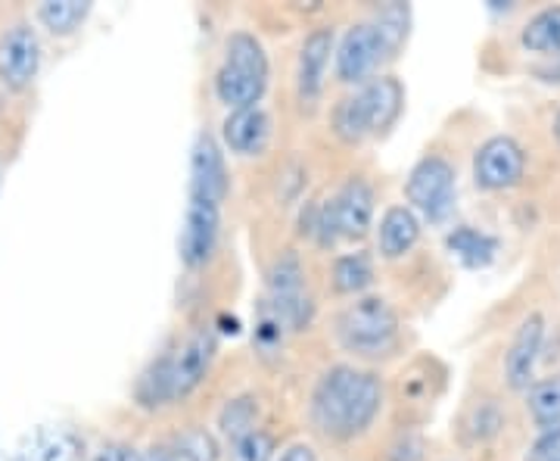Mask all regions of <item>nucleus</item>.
Listing matches in <instances>:
<instances>
[{"instance_id":"aec40b11","label":"nucleus","mask_w":560,"mask_h":461,"mask_svg":"<svg viewBox=\"0 0 560 461\" xmlns=\"http://www.w3.org/2000/svg\"><path fill=\"white\" fill-rule=\"evenodd\" d=\"M377 281V268H374V256L355 250V253H342L330 262V290L337 297H368V290Z\"/></svg>"},{"instance_id":"6e6552de","label":"nucleus","mask_w":560,"mask_h":461,"mask_svg":"<svg viewBox=\"0 0 560 461\" xmlns=\"http://www.w3.org/2000/svg\"><path fill=\"white\" fill-rule=\"evenodd\" d=\"M221 241V206L209 200H194L187 197L184 221L178 234V256L184 268L200 272L215 260Z\"/></svg>"},{"instance_id":"f03ea898","label":"nucleus","mask_w":560,"mask_h":461,"mask_svg":"<svg viewBox=\"0 0 560 461\" xmlns=\"http://www.w3.org/2000/svg\"><path fill=\"white\" fill-rule=\"evenodd\" d=\"M334 334L342 353H349L352 359L381 361L399 349L401 319L386 297L368 293L342 306L340 315L334 319Z\"/></svg>"},{"instance_id":"e433bc0d","label":"nucleus","mask_w":560,"mask_h":461,"mask_svg":"<svg viewBox=\"0 0 560 461\" xmlns=\"http://www.w3.org/2000/svg\"><path fill=\"white\" fill-rule=\"evenodd\" d=\"M539 461H560V446H555V449H551V452H548V456Z\"/></svg>"},{"instance_id":"f8f14e48","label":"nucleus","mask_w":560,"mask_h":461,"mask_svg":"<svg viewBox=\"0 0 560 461\" xmlns=\"http://www.w3.org/2000/svg\"><path fill=\"white\" fill-rule=\"evenodd\" d=\"M334 50H337V32L334 28H315L308 32L305 41L300 44V57H296V101L305 113H312L318 106L324 84H327V72L334 62Z\"/></svg>"},{"instance_id":"c9c22d12","label":"nucleus","mask_w":560,"mask_h":461,"mask_svg":"<svg viewBox=\"0 0 560 461\" xmlns=\"http://www.w3.org/2000/svg\"><path fill=\"white\" fill-rule=\"evenodd\" d=\"M551 135H555V141L560 143V110L558 116H555V122H551Z\"/></svg>"},{"instance_id":"cd10ccee","label":"nucleus","mask_w":560,"mask_h":461,"mask_svg":"<svg viewBox=\"0 0 560 461\" xmlns=\"http://www.w3.org/2000/svg\"><path fill=\"white\" fill-rule=\"evenodd\" d=\"M371 20L377 22L383 41L393 54V60L399 57V50L408 44V35H411V7L408 3H383L381 10H374Z\"/></svg>"},{"instance_id":"bb28decb","label":"nucleus","mask_w":560,"mask_h":461,"mask_svg":"<svg viewBox=\"0 0 560 461\" xmlns=\"http://www.w3.org/2000/svg\"><path fill=\"white\" fill-rule=\"evenodd\" d=\"M526 412L539 427V434L560 427V374L533 381V387L526 390Z\"/></svg>"},{"instance_id":"6ab92c4d","label":"nucleus","mask_w":560,"mask_h":461,"mask_svg":"<svg viewBox=\"0 0 560 461\" xmlns=\"http://www.w3.org/2000/svg\"><path fill=\"white\" fill-rule=\"evenodd\" d=\"M445 250H448V256L458 260L464 268L482 272V268H489L492 262L499 260L501 243L499 238L486 234V231L474 228V224H458V228H452V231L445 234Z\"/></svg>"},{"instance_id":"72a5a7b5","label":"nucleus","mask_w":560,"mask_h":461,"mask_svg":"<svg viewBox=\"0 0 560 461\" xmlns=\"http://www.w3.org/2000/svg\"><path fill=\"white\" fill-rule=\"evenodd\" d=\"M278 461H318V452L312 446H305V442H293V446H287L280 452Z\"/></svg>"},{"instance_id":"c85d7f7f","label":"nucleus","mask_w":560,"mask_h":461,"mask_svg":"<svg viewBox=\"0 0 560 461\" xmlns=\"http://www.w3.org/2000/svg\"><path fill=\"white\" fill-rule=\"evenodd\" d=\"M178 461H221V442L206 427H187L168 442Z\"/></svg>"},{"instance_id":"7c9ffc66","label":"nucleus","mask_w":560,"mask_h":461,"mask_svg":"<svg viewBox=\"0 0 560 461\" xmlns=\"http://www.w3.org/2000/svg\"><path fill=\"white\" fill-rule=\"evenodd\" d=\"M467 427L474 434V440H492L499 437L501 427H504V412L495 400H482L480 405H474L470 418H467Z\"/></svg>"},{"instance_id":"f704fd0d","label":"nucleus","mask_w":560,"mask_h":461,"mask_svg":"<svg viewBox=\"0 0 560 461\" xmlns=\"http://www.w3.org/2000/svg\"><path fill=\"white\" fill-rule=\"evenodd\" d=\"M131 461H178L168 446H150V449H135Z\"/></svg>"},{"instance_id":"4be33fe9","label":"nucleus","mask_w":560,"mask_h":461,"mask_svg":"<svg viewBox=\"0 0 560 461\" xmlns=\"http://www.w3.org/2000/svg\"><path fill=\"white\" fill-rule=\"evenodd\" d=\"M81 440L66 427L32 434L13 461H79Z\"/></svg>"},{"instance_id":"ddd939ff","label":"nucleus","mask_w":560,"mask_h":461,"mask_svg":"<svg viewBox=\"0 0 560 461\" xmlns=\"http://www.w3.org/2000/svg\"><path fill=\"white\" fill-rule=\"evenodd\" d=\"M330 209L337 219L340 241L359 243L377 228V194L371 181H364L361 175H349L342 181L337 194L330 197Z\"/></svg>"},{"instance_id":"f257e3e1","label":"nucleus","mask_w":560,"mask_h":461,"mask_svg":"<svg viewBox=\"0 0 560 461\" xmlns=\"http://www.w3.org/2000/svg\"><path fill=\"white\" fill-rule=\"evenodd\" d=\"M386 405L383 378L359 365H330L308 393V422L324 440L352 442L364 437Z\"/></svg>"},{"instance_id":"c756f323","label":"nucleus","mask_w":560,"mask_h":461,"mask_svg":"<svg viewBox=\"0 0 560 461\" xmlns=\"http://www.w3.org/2000/svg\"><path fill=\"white\" fill-rule=\"evenodd\" d=\"M228 446H231L228 461H275V437L261 427Z\"/></svg>"},{"instance_id":"9d476101","label":"nucleus","mask_w":560,"mask_h":461,"mask_svg":"<svg viewBox=\"0 0 560 461\" xmlns=\"http://www.w3.org/2000/svg\"><path fill=\"white\" fill-rule=\"evenodd\" d=\"M219 356V334L212 324H200L187 334L178 349H172V374H175V402H184L200 390Z\"/></svg>"},{"instance_id":"a878e982","label":"nucleus","mask_w":560,"mask_h":461,"mask_svg":"<svg viewBox=\"0 0 560 461\" xmlns=\"http://www.w3.org/2000/svg\"><path fill=\"white\" fill-rule=\"evenodd\" d=\"M261 405L253 393H241L234 400H228L219 412V430L228 442L241 440L246 434L259 430Z\"/></svg>"},{"instance_id":"5701e85b","label":"nucleus","mask_w":560,"mask_h":461,"mask_svg":"<svg viewBox=\"0 0 560 461\" xmlns=\"http://www.w3.org/2000/svg\"><path fill=\"white\" fill-rule=\"evenodd\" d=\"M293 331L287 327V321L271 302L259 297L256 302V321H253V349L261 361H278L283 356L287 337Z\"/></svg>"},{"instance_id":"2eb2a0df","label":"nucleus","mask_w":560,"mask_h":461,"mask_svg":"<svg viewBox=\"0 0 560 461\" xmlns=\"http://www.w3.org/2000/svg\"><path fill=\"white\" fill-rule=\"evenodd\" d=\"M271 116L265 106H246V110H231L221 122V147L231 157L241 160H256L271 143Z\"/></svg>"},{"instance_id":"20e7f679","label":"nucleus","mask_w":560,"mask_h":461,"mask_svg":"<svg viewBox=\"0 0 560 461\" xmlns=\"http://www.w3.org/2000/svg\"><path fill=\"white\" fill-rule=\"evenodd\" d=\"M405 200L418 212L420 221L445 224L458 206V172H455V165L440 153H427L408 172Z\"/></svg>"},{"instance_id":"dca6fc26","label":"nucleus","mask_w":560,"mask_h":461,"mask_svg":"<svg viewBox=\"0 0 560 461\" xmlns=\"http://www.w3.org/2000/svg\"><path fill=\"white\" fill-rule=\"evenodd\" d=\"M352 91H359L371 138H386L405 113V84L396 76L381 72L377 79H371L361 88H352Z\"/></svg>"},{"instance_id":"a211bd4d","label":"nucleus","mask_w":560,"mask_h":461,"mask_svg":"<svg viewBox=\"0 0 560 461\" xmlns=\"http://www.w3.org/2000/svg\"><path fill=\"white\" fill-rule=\"evenodd\" d=\"M521 47L526 54L551 62L539 69L545 81H560V7H545L536 16H529L521 28Z\"/></svg>"},{"instance_id":"1a4fd4ad","label":"nucleus","mask_w":560,"mask_h":461,"mask_svg":"<svg viewBox=\"0 0 560 461\" xmlns=\"http://www.w3.org/2000/svg\"><path fill=\"white\" fill-rule=\"evenodd\" d=\"M40 72V38L32 22H13L0 32V84L25 91Z\"/></svg>"},{"instance_id":"4468645a","label":"nucleus","mask_w":560,"mask_h":461,"mask_svg":"<svg viewBox=\"0 0 560 461\" xmlns=\"http://www.w3.org/2000/svg\"><path fill=\"white\" fill-rule=\"evenodd\" d=\"M541 346H545V315L529 312L517 324L511 346L504 353V383L514 393H526L536 381V368L541 359Z\"/></svg>"},{"instance_id":"9b49d317","label":"nucleus","mask_w":560,"mask_h":461,"mask_svg":"<svg viewBox=\"0 0 560 461\" xmlns=\"http://www.w3.org/2000/svg\"><path fill=\"white\" fill-rule=\"evenodd\" d=\"M231 194V178H228V160L224 147L212 131H200L190 147V178H187V197L194 200L224 203Z\"/></svg>"},{"instance_id":"423d86ee","label":"nucleus","mask_w":560,"mask_h":461,"mask_svg":"<svg viewBox=\"0 0 560 461\" xmlns=\"http://www.w3.org/2000/svg\"><path fill=\"white\" fill-rule=\"evenodd\" d=\"M393 60L386 41H383L381 28L374 20L352 22L342 38L337 41L334 50V76L340 84L349 88H361L371 79H377L383 69V62Z\"/></svg>"},{"instance_id":"393cba45","label":"nucleus","mask_w":560,"mask_h":461,"mask_svg":"<svg viewBox=\"0 0 560 461\" xmlns=\"http://www.w3.org/2000/svg\"><path fill=\"white\" fill-rule=\"evenodd\" d=\"M330 131L337 135V141L346 147H359V143L371 141L368 131V119H364V106H361L359 91H349L346 97L334 103L330 110Z\"/></svg>"},{"instance_id":"f3484780","label":"nucleus","mask_w":560,"mask_h":461,"mask_svg":"<svg viewBox=\"0 0 560 461\" xmlns=\"http://www.w3.org/2000/svg\"><path fill=\"white\" fill-rule=\"evenodd\" d=\"M420 231L423 221L408 203H393L383 209L381 221L374 228V241H377V256L383 262L405 260L415 246L420 243Z\"/></svg>"},{"instance_id":"7ed1b4c3","label":"nucleus","mask_w":560,"mask_h":461,"mask_svg":"<svg viewBox=\"0 0 560 461\" xmlns=\"http://www.w3.org/2000/svg\"><path fill=\"white\" fill-rule=\"evenodd\" d=\"M271 81V60L259 35L237 28L224 38L221 47V62L215 69V97L221 106L231 110H246V106H261V97Z\"/></svg>"},{"instance_id":"473e14b6","label":"nucleus","mask_w":560,"mask_h":461,"mask_svg":"<svg viewBox=\"0 0 560 461\" xmlns=\"http://www.w3.org/2000/svg\"><path fill=\"white\" fill-rule=\"evenodd\" d=\"M131 459H135V449H131V446L109 442V446H103L101 452H94L88 461H131Z\"/></svg>"},{"instance_id":"39448f33","label":"nucleus","mask_w":560,"mask_h":461,"mask_svg":"<svg viewBox=\"0 0 560 461\" xmlns=\"http://www.w3.org/2000/svg\"><path fill=\"white\" fill-rule=\"evenodd\" d=\"M265 300L278 309L287 327L308 331L315 321V300L308 293V275L296 250H283L268 265V278H265Z\"/></svg>"},{"instance_id":"b1692460","label":"nucleus","mask_w":560,"mask_h":461,"mask_svg":"<svg viewBox=\"0 0 560 461\" xmlns=\"http://www.w3.org/2000/svg\"><path fill=\"white\" fill-rule=\"evenodd\" d=\"M88 0H44L38 7V22L54 38H72L91 16Z\"/></svg>"},{"instance_id":"412c9836","label":"nucleus","mask_w":560,"mask_h":461,"mask_svg":"<svg viewBox=\"0 0 560 461\" xmlns=\"http://www.w3.org/2000/svg\"><path fill=\"white\" fill-rule=\"evenodd\" d=\"M135 402L147 412H162L175 402V374H172V353H162L140 371L135 383Z\"/></svg>"},{"instance_id":"2f4dec72","label":"nucleus","mask_w":560,"mask_h":461,"mask_svg":"<svg viewBox=\"0 0 560 461\" xmlns=\"http://www.w3.org/2000/svg\"><path fill=\"white\" fill-rule=\"evenodd\" d=\"M427 459V440L418 430H401L386 449V461H423Z\"/></svg>"},{"instance_id":"0eeeda50","label":"nucleus","mask_w":560,"mask_h":461,"mask_svg":"<svg viewBox=\"0 0 560 461\" xmlns=\"http://www.w3.org/2000/svg\"><path fill=\"white\" fill-rule=\"evenodd\" d=\"M526 175V150L511 135H495L474 153V184L486 194L514 191Z\"/></svg>"}]
</instances>
